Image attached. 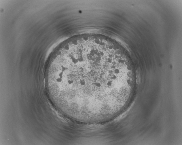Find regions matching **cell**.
<instances>
[{"instance_id":"1","label":"cell","mask_w":182,"mask_h":145,"mask_svg":"<svg viewBox=\"0 0 182 145\" xmlns=\"http://www.w3.org/2000/svg\"><path fill=\"white\" fill-rule=\"evenodd\" d=\"M116 57L108 48L94 44L71 45L59 51L46 72L53 101L70 116L106 112L120 94L123 70Z\"/></svg>"}]
</instances>
